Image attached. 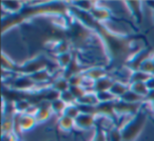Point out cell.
Masks as SVG:
<instances>
[{
	"mask_svg": "<svg viewBox=\"0 0 154 141\" xmlns=\"http://www.w3.org/2000/svg\"><path fill=\"white\" fill-rule=\"evenodd\" d=\"M90 28L94 31L103 41L105 52L109 60L108 66L111 70L126 68L127 61L137 52L134 38L126 34L114 32L105 23L96 21L95 19Z\"/></svg>",
	"mask_w": 154,
	"mask_h": 141,
	"instance_id": "1",
	"label": "cell"
},
{
	"mask_svg": "<svg viewBox=\"0 0 154 141\" xmlns=\"http://www.w3.org/2000/svg\"><path fill=\"white\" fill-rule=\"evenodd\" d=\"M40 15H59L60 17L66 18L70 15V3L66 2H43L37 3L33 7H24L20 13L16 15H10L2 18V33L12 28L23 23L34 16Z\"/></svg>",
	"mask_w": 154,
	"mask_h": 141,
	"instance_id": "2",
	"label": "cell"
},
{
	"mask_svg": "<svg viewBox=\"0 0 154 141\" xmlns=\"http://www.w3.org/2000/svg\"><path fill=\"white\" fill-rule=\"evenodd\" d=\"M64 30H66V40L71 43L73 47H76V49H85L90 44L93 39L94 31L76 20L71 14L70 20H66V17Z\"/></svg>",
	"mask_w": 154,
	"mask_h": 141,
	"instance_id": "3",
	"label": "cell"
},
{
	"mask_svg": "<svg viewBox=\"0 0 154 141\" xmlns=\"http://www.w3.org/2000/svg\"><path fill=\"white\" fill-rule=\"evenodd\" d=\"M148 119V115L143 110H141L138 114L131 117L122 128H119V132L122 135V141H135L140 133L143 132Z\"/></svg>",
	"mask_w": 154,
	"mask_h": 141,
	"instance_id": "4",
	"label": "cell"
},
{
	"mask_svg": "<svg viewBox=\"0 0 154 141\" xmlns=\"http://www.w3.org/2000/svg\"><path fill=\"white\" fill-rule=\"evenodd\" d=\"M50 63L51 62H50V59L47 56L43 55V54H39V55L24 61L22 64H19L17 66V68H16L15 74H17V75L31 76L41 70L49 68L48 66L50 65Z\"/></svg>",
	"mask_w": 154,
	"mask_h": 141,
	"instance_id": "5",
	"label": "cell"
},
{
	"mask_svg": "<svg viewBox=\"0 0 154 141\" xmlns=\"http://www.w3.org/2000/svg\"><path fill=\"white\" fill-rule=\"evenodd\" d=\"M154 50L150 49V47H143L140 49L127 61L126 68L129 70L130 72H135V70H140V66L146 60L150 59L153 55Z\"/></svg>",
	"mask_w": 154,
	"mask_h": 141,
	"instance_id": "6",
	"label": "cell"
},
{
	"mask_svg": "<svg viewBox=\"0 0 154 141\" xmlns=\"http://www.w3.org/2000/svg\"><path fill=\"white\" fill-rule=\"evenodd\" d=\"M143 103H129L117 99L115 101V112L117 116H135L141 111Z\"/></svg>",
	"mask_w": 154,
	"mask_h": 141,
	"instance_id": "7",
	"label": "cell"
},
{
	"mask_svg": "<svg viewBox=\"0 0 154 141\" xmlns=\"http://www.w3.org/2000/svg\"><path fill=\"white\" fill-rule=\"evenodd\" d=\"M10 88L19 92H31L36 88V83L29 75H18L13 79Z\"/></svg>",
	"mask_w": 154,
	"mask_h": 141,
	"instance_id": "8",
	"label": "cell"
},
{
	"mask_svg": "<svg viewBox=\"0 0 154 141\" xmlns=\"http://www.w3.org/2000/svg\"><path fill=\"white\" fill-rule=\"evenodd\" d=\"M115 101L99 102L98 104L96 105L98 116H101L103 118H108V119L115 120L116 117H118L115 112Z\"/></svg>",
	"mask_w": 154,
	"mask_h": 141,
	"instance_id": "9",
	"label": "cell"
},
{
	"mask_svg": "<svg viewBox=\"0 0 154 141\" xmlns=\"http://www.w3.org/2000/svg\"><path fill=\"white\" fill-rule=\"evenodd\" d=\"M85 70H86V68H84V66L80 64L79 59L74 56V58H73V60H72V62L70 63V65L62 70L61 76L66 78V79L69 80L71 77H73V76L82 74Z\"/></svg>",
	"mask_w": 154,
	"mask_h": 141,
	"instance_id": "10",
	"label": "cell"
},
{
	"mask_svg": "<svg viewBox=\"0 0 154 141\" xmlns=\"http://www.w3.org/2000/svg\"><path fill=\"white\" fill-rule=\"evenodd\" d=\"M75 125L77 128L82 130H91L92 128H95L96 125V117L92 115H87V114H82L75 119Z\"/></svg>",
	"mask_w": 154,
	"mask_h": 141,
	"instance_id": "11",
	"label": "cell"
},
{
	"mask_svg": "<svg viewBox=\"0 0 154 141\" xmlns=\"http://www.w3.org/2000/svg\"><path fill=\"white\" fill-rule=\"evenodd\" d=\"M82 75H84L85 79L95 82L100 79V78L108 76V70L107 68H100V66H92V68H86V70L82 73Z\"/></svg>",
	"mask_w": 154,
	"mask_h": 141,
	"instance_id": "12",
	"label": "cell"
},
{
	"mask_svg": "<svg viewBox=\"0 0 154 141\" xmlns=\"http://www.w3.org/2000/svg\"><path fill=\"white\" fill-rule=\"evenodd\" d=\"M90 14L92 15V17L94 18L96 21L101 22V23H105L106 21L111 19V17H112L111 11H110L108 8L98 5V2H97V4L94 7V9L90 12Z\"/></svg>",
	"mask_w": 154,
	"mask_h": 141,
	"instance_id": "13",
	"label": "cell"
},
{
	"mask_svg": "<svg viewBox=\"0 0 154 141\" xmlns=\"http://www.w3.org/2000/svg\"><path fill=\"white\" fill-rule=\"evenodd\" d=\"M115 80L110 76H106V77L100 78L99 80L95 81L93 83V86L91 91L94 93H100V92H109L111 90L112 86L114 84Z\"/></svg>",
	"mask_w": 154,
	"mask_h": 141,
	"instance_id": "14",
	"label": "cell"
},
{
	"mask_svg": "<svg viewBox=\"0 0 154 141\" xmlns=\"http://www.w3.org/2000/svg\"><path fill=\"white\" fill-rule=\"evenodd\" d=\"M52 114H53V112L51 110V103L45 101L37 107V111L34 116L36 118L37 123H40V122H45L47 120H49Z\"/></svg>",
	"mask_w": 154,
	"mask_h": 141,
	"instance_id": "15",
	"label": "cell"
},
{
	"mask_svg": "<svg viewBox=\"0 0 154 141\" xmlns=\"http://www.w3.org/2000/svg\"><path fill=\"white\" fill-rule=\"evenodd\" d=\"M125 4H126V7H128V10L130 11L131 15L133 16L135 21L138 24H140L143 21V9H141L143 2H140V1H127V2H125Z\"/></svg>",
	"mask_w": 154,
	"mask_h": 141,
	"instance_id": "16",
	"label": "cell"
},
{
	"mask_svg": "<svg viewBox=\"0 0 154 141\" xmlns=\"http://www.w3.org/2000/svg\"><path fill=\"white\" fill-rule=\"evenodd\" d=\"M26 3L22 1H3L1 2V7L5 11L10 13L11 15H16L23 10Z\"/></svg>",
	"mask_w": 154,
	"mask_h": 141,
	"instance_id": "17",
	"label": "cell"
},
{
	"mask_svg": "<svg viewBox=\"0 0 154 141\" xmlns=\"http://www.w3.org/2000/svg\"><path fill=\"white\" fill-rule=\"evenodd\" d=\"M2 136L8 137L14 135V114H8L2 119Z\"/></svg>",
	"mask_w": 154,
	"mask_h": 141,
	"instance_id": "18",
	"label": "cell"
},
{
	"mask_svg": "<svg viewBox=\"0 0 154 141\" xmlns=\"http://www.w3.org/2000/svg\"><path fill=\"white\" fill-rule=\"evenodd\" d=\"M20 128H21L22 132H28V130H32L37 123L36 118L34 115H30V114H21L20 115Z\"/></svg>",
	"mask_w": 154,
	"mask_h": 141,
	"instance_id": "19",
	"label": "cell"
},
{
	"mask_svg": "<svg viewBox=\"0 0 154 141\" xmlns=\"http://www.w3.org/2000/svg\"><path fill=\"white\" fill-rule=\"evenodd\" d=\"M129 90H130V88H129V83H125V82L116 81L115 80V82H114V84L112 86L110 92L115 96L116 99H119V98H122Z\"/></svg>",
	"mask_w": 154,
	"mask_h": 141,
	"instance_id": "20",
	"label": "cell"
},
{
	"mask_svg": "<svg viewBox=\"0 0 154 141\" xmlns=\"http://www.w3.org/2000/svg\"><path fill=\"white\" fill-rule=\"evenodd\" d=\"M1 66H2L3 72L15 74L18 64H16L9 56H7V54L5 52H2V54H1Z\"/></svg>",
	"mask_w": 154,
	"mask_h": 141,
	"instance_id": "21",
	"label": "cell"
},
{
	"mask_svg": "<svg viewBox=\"0 0 154 141\" xmlns=\"http://www.w3.org/2000/svg\"><path fill=\"white\" fill-rule=\"evenodd\" d=\"M51 88L61 94V93L70 90V83H69L68 79H66L64 77L60 76V77H57L56 79H54L53 81H52Z\"/></svg>",
	"mask_w": 154,
	"mask_h": 141,
	"instance_id": "22",
	"label": "cell"
},
{
	"mask_svg": "<svg viewBox=\"0 0 154 141\" xmlns=\"http://www.w3.org/2000/svg\"><path fill=\"white\" fill-rule=\"evenodd\" d=\"M73 58H74V55L72 54V52H68V53L57 55L55 57V60H56V62H57L58 68H60L62 70H63L64 68H66L69 65H70Z\"/></svg>",
	"mask_w": 154,
	"mask_h": 141,
	"instance_id": "23",
	"label": "cell"
},
{
	"mask_svg": "<svg viewBox=\"0 0 154 141\" xmlns=\"http://www.w3.org/2000/svg\"><path fill=\"white\" fill-rule=\"evenodd\" d=\"M58 126H59L60 130H64V132H71V130L76 128L75 120L66 115H62L59 117V119H58Z\"/></svg>",
	"mask_w": 154,
	"mask_h": 141,
	"instance_id": "24",
	"label": "cell"
},
{
	"mask_svg": "<svg viewBox=\"0 0 154 141\" xmlns=\"http://www.w3.org/2000/svg\"><path fill=\"white\" fill-rule=\"evenodd\" d=\"M51 76L52 74L49 70V68H45V70H41L39 72H37V73L31 75V78L34 80L35 83L38 84V83H47L48 81L51 80L52 78Z\"/></svg>",
	"mask_w": 154,
	"mask_h": 141,
	"instance_id": "25",
	"label": "cell"
},
{
	"mask_svg": "<svg viewBox=\"0 0 154 141\" xmlns=\"http://www.w3.org/2000/svg\"><path fill=\"white\" fill-rule=\"evenodd\" d=\"M71 47H72L71 43L66 39V40H61V41H59V42L55 43L54 45H52L51 49H52V51H53V53L57 56V55H60V54H64V53H68V52H71L70 51Z\"/></svg>",
	"mask_w": 154,
	"mask_h": 141,
	"instance_id": "26",
	"label": "cell"
},
{
	"mask_svg": "<svg viewBox=\"0 0 154 141\" xmlns=\"http://www.w3.org/2000/svg\"><path fill=\"white\" fill-rule=\"evenodd\" d=\"M70 4L72 7H74L75 9L79 10V11H82V12H87V13H90L94 7L97 4L96 1H75V2H70Z\"/></svg>",
	"mask_w": 154,
	"mask_h": 141,
	"instance_id": "27",
	"label": "cell"
},
{
	"mask_svg": "<svg viewBox=\"0 0 154 141\" xmlns=\"http://www.w3.org/2000/svg\"><path fill=\"white\" fill-rule=\"evenodd\" d=\"M119 99L125 101V102H129V103H145V97L140 96V95L136 94V93L132 92L130 90Z\"/></svg>",
	"mask_w": 154,
	"mask_h": 141,
	"instance_id": "28",
	"label": "cell"
},
{
	"mask_svg": "<svg viewBox=\"0 0 154 141\" xmlns=\"http://www.w3.org/2000/svg\"><path fill=\"white\" fill-rule=\"evenodd\" d=\"M151 77L150 75L146 74L143 70H135V72H131L130 76H129L128 83H135V82H146L149 78Z\"/></svg>",
	"mask_w": 154,
	"mask_h": 141,
	"instance_id": "29",
	"label": "cell"
},
{
	"mask_svg": "<svg viewBox=\"0 0 154 141\" xmlns=\"http://www.w3.org/2000/svg\"><path fill=\"white\" fill-rule=\"evenodd\" d=\"M78 104H85V105H95L96 106L99 103L98 99H97V96L94 92L92 91H88L86 95H85L82 98H80L79 100L77 101Z\"/></svg>",
	"mask_w": 154,
	"mask_h": 141,
	"instance_id": "30",
	"label": "cell"
},
{
	"mask_svg": "<svg viewBox=\"0 0 154 141\" xmlns=\"http://www.w3.org/2000/svg\"><path fill=\"white\" fill-rule=\"evenodd\" d=\"M129 88L132 92L136 93V94L140 95V96L145 97L148 94L149 90H148L146 82H135V83H129Z\"/></svg>",
	"mask_w": 154,
	"mask_h": 141,
	"instance_id": "31",
	"label": "cell"
},
{
	"mask_svg": "<svg viewBox=\"0 0 154 141\" xmlns=\"http://www.w3.org/2000/svg\"><path fill=\"white\" fill-rule=\"evenodd\" d=\"M66 106H68V105H66L60 98L55 101H53V102H51L52 112H53L54 114H56V115H58L59 117L64 114V111H66Z\"/></svg>",
	"mask_w": 154,
	"mask_h": 141,
	"instance_id": "32",
	"label": "cell"
},
{
	"mask_svg": "<svg viewBox=\"0 0 154 141\" xmlns=\"http://www.w3.org/2000/svg\"><path fill=\"white\" fill-rule=\"evenodd\" d=\"M14 105V112L17 114H26L28 113V111L30 110V107L32 106L31 103L29 101H26V99H22L17 102L13 103Z\"/></svg>",
	"mask_w": 154,
	"mask_h": 141,
	"instance_id": "33",
	"label": "cell"
},
{
	"mask_svg": "<svg viewBox=\"0 0 154 141\" xmlns=\"http://www.w3.org/2000/svg\"><path fill=\"white\" fill-rule=\"evenodd\" d=\"M91 141H108V134L100 125H95V134Z\"/></svg>",
	"mask_w": 154,
	"mask_h": 141,
	"instance_id": "34",
	"label": "cell"
},
{
	"mask_svg": "<svg viewBox=\"0 0 154 141\" xmlns=\"http://www.w3.org/2000/svg\"><path fill=\"white\" fill-rule=\"evenodd\" d=\"M60 99L66 103V105H73V104H77V99L75 98V96L69 91L61 93L60 94Z\"/></svg>",
	"mask_w": 154,
	"mask_h": 141,
	"instance_id": "35",
	"label": "cell"
},
{
	"mask_svg": "<svg viewBox=\"0 0 154 141\" xmlns=\"http://www.w3.org/2000/svg\"><path fill=\"white\" fill-rule=\"evenodd\" d=\"M78 109H79L80 113L82 114H87V115H92L97 117L98 113H97V109L95 105H85V104H78Z\"/></svg>",
	"mask_w": 154,
	"mask_h": 141,
	"instance_id": "36",
	"label": "cell"
},
{
	"mask_svg": "<svg viewBox=\"0 0 154 141\" xmlns=\"http://www.w3.org/2000/svg\"><path fill=\"white\" fill-rule=\"evenodd\" d=\"M70 92L72 93L75 96V98L77 99V101L79 100L80 98L85 96V95L88 93V90L85 88L84 86H70Z\"/></svg>",
	"mask_w": 154,
	"mask_h": 141,
	"instance_id": "37",
	"label": "cell"
},
{
	"mask_svg": "<svg viewBox=\"0 0 154 141\" xmlns=\"http://www.w3.org/2000/svg\"><path fill=\"white\" fill-rule=\"evenodd\" d=\"M63 115L68 116V117L72 118V119H76L78 116L80 115V111L78 109V105L77 104H73V105H68L64 111V114Z\"/></svg>",
	"mask_w": 154,
	"mask_h": 141,
	"instance_id": "38",
	"label": "cell"
},
{
	"mask_svg": "<svg viewBox=\"0 0 154 141\" xmlns=\"http://www.w3.org/2000/svg\"><path fill=\"white\" fill-rule=\"evenodd\" d=\"M140 70L145 72L146 74L150 76H154V61L152 60V57L150 59L146 60L140 66Z\"/></svg>",
	"mask_w": 154,
	"mask_h": 141,
	"instance_id": "39",
	"label": "cell"
},
{
	"mask_svg": "<svg viewBox=\"0 0 154 141\" xmlns=\"http://www.w3.org/2000/svg\"><path fill=\"white\" fill-rule=\"evenodd\" d=\"M97 96L99 102H109V101H115L117 99L115 98L113 94L111 92H100V93H95Z\"/></svg>",
	"mask_w": 154,
	"mask_h": 141,
	"instance_id": "40",
	"label": "cell"
},
{
	"mask_svg": "<svg viewBox=\"0 0 154 141\" xmlns=\"http://www.w3.org/2000/svg\"><path fill=\"white\" fill-rule=\"evenodd\" d=\"M108 134V141H122V135H120L119 128H113L111 130H109L107 132Z\"/></svg>",
	"mask_w": 154,
	"mask_h": 141,
	"instance_id": "41",
	"label": "cell"
},
{
	"mask_svg": "<svg viewBox=\"0 0 154 141\" xmlns=\"http://www.w3.org/2000/svg\"><path fill=\"white\" fill-rule=\"evenodd\" d=\"M85 82V77L82 74H79V75H75L73 77H71L69 79V83H70V86H84Z\"/></svg>",
	"mask_w": 154,
	"mask_h": 141,
	"instance_id": "42",
	"label": "cell"
},
{
	"mask_svg": "<svg viewBox=\"0 0 154 141\" xmlns=\"http://www.w3.org/2000/svg\"><path fill=\"white\" fill-rule=\"evenodd\" d=\"M154 101V90L152 91H149L148 92V94L145 96V103H151Z\"/></svg>",
	"mask_w": 154,
	"mask_h": 141,
	"instance_id": "43",
	"label": "cell"
},
{
	"mask_svg": "<svg viewBox=\"0 0 154 141\" xmlns=\"http://www.w3.org/2000/svg\"><path fill=\"white\" fill-rule=\"evenodd\" d=\"M146 86H147L149 91L154 90V76H151V77L146 81Z\"/></svg>",
	"mask_w": 154,
	"mask_h": 141,
	"instance_id": "44",
	"label": "cell"
},
{
	"mask_svg": "<svg viewBox=\"0 0 154 141\" xmlns=\"http://www.w3.org/2000/svg\"><path fill=\"white\" fill-rule=\"evenodd\" d=\"M3 141H19V140H18V138L16 136L12 135V136L3 137Z\"/></svg>",
	"mask_w": 154,
	"mask_h": 141,
	"instance_id": "45",
	"label": "cell"
},
{
	"mask_svg": "<svg viewBox=\"0 0 154 141\" xmlns=\"http://www.w3.org/2000/svg\"><path fill=\"white\" fill-rule=\"evenodd\" d=\"M147 4L149 5V7H151L152 9L154 10V2H147Z\"/></svg>",
	"mask_w": 154,
	"mask_h": 141,
	"instance_id": "46",
	"label": "cell"
},
{
	"mask_svg": "<svg viewBox=\"0 0 154 141\" xmlns=\"http://www.w3.org/2000/svg\"><path fill=\"white\" fill-rule=\"evenodd\" d=\"M149 104H150V107H151V110L154 112V101H153V102H151V103H149Z\"/></svg>",
	"mask_w": 154,
	"mask_h": 141,
	"instance_id": "47",
	"label": "cell"
},
{
	"mask_svg": "<svg viewBox=\"0 0 154 141\" xmlns=\"http://www.w3.org/2000/svg\"><path fill=\"white\" fill-rule=\"evenodd\" d=\"M152 60L154 61V52H153V55H152Z\"/></svg>",
	"mask_w": 154,
	"mask_h": 141,
	"instance_id": "48",
	"label": "cell"
}]
</instances>
